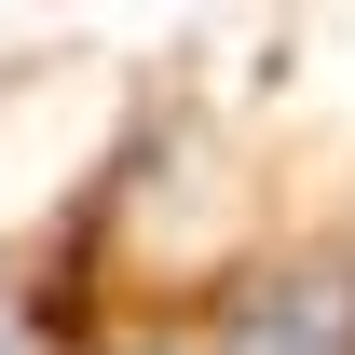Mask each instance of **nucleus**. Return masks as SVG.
<instances>
[{
	"label": "nucleus",
	"instance_id": "obj_1",
	"mask_svg": "<svg viewBox=\"0 0 355 355\" xmlns=\"http://www.w3.org/2000/svg\"><path fill=\"white\" fill-rule=\"evenodd\" d=\"M219 355H355V273H260L219 314Z\"/></svg>",
	"mask_w": 355,
	"mask_h": 355
}]
</instances>
